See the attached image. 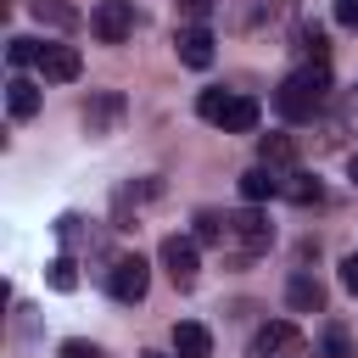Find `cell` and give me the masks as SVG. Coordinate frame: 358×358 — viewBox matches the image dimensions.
Returning <instances> with one entry per match:
<instances>
[{
	"mask_svg": "<svg viewBox=\"0 0 358 358\" xmlns=\"http://www.w3.org/2000/svg\"><path fill=\"white\" fill-rule=\"evenodd\" d=\"M324 95H330V73H324L319 62H308V67L285 73V84L274 90V106H280V117H291V123H308V117L324 106Z\"/></svg>",
	"mask_w": 358,
	"mask_h": 358,
	"instance_id": "6da1fadb",
	"label": "cell"
},
{
	"mask_svg": "<svg viewBox=\"0 0 358 358\" xmlns=\"http://www.w3.org/2000/svg\"><path fill=\"white\" fill-rule=\"evenodd\" d=\"M162 268H168V280H173L179 291H190V285H196V274H201L196 235H168V241H162Z\"/></svg>",
	"mask_w": 358,
	"mask_h": 358,
	"instance_id": "7a4b0ae2",
	"label": "cell"
},
{
	"mask_svg": "<svg viewBox=\"0 0 358 358\" xmlns=\"http://www.w3.org/2000/svg\"><path fill=\"white\" fill-rule=\"evenodd\" d=\"M224 241H235L241 252H268V246H274V224L246 207V213H229V218H224Z\"/></svg>",
	"mask_w": 358,
	"mask_h": 358,
	"instance_id": "3957f363",
	"label": "cell"
},
{
	"mask_svg": "<svg viewBox=\"0 0 358 358\" xmlns=\"http://www.w3.org/2000/svg\"><path fill=\"white\" fill-rule=\"evenodd\" d=\"M90 28H95L101 45H123V39L134 34V11H129V0H101V6L90 11Z\"/></svg>",
	"mask_w": 358,
	"mask_h": 358,
	"instance_id": "277c9868",
	"label": "cell"
},
{
	"mask_svg": "<svg viewBox=\"0 0 358 358\" xmlns=\"http://www.w3.org/2000/svg\"><path fill=\"white\" fill-rule=\"evenodd\" d=\"M106 285H112V296H117V302H140V296H145V285H151L145 257H140V252L117 257V263H112V274H106Z\"/></svg>",
	"mask_w": 358,
	"mask_h": 358,
	"instance_id": "5b68a950",
	"label": "cell"
},
{
	"mask_svg": "<svg viewBox=\"0 0 358 358\" xmlns=\"http://www.w3.org/2000/svg\"><path fill=\"white\" fill-rule=\"evenodd\" d=\"M291 352H302V330L291 319H274L252 336V358H291Z\"/></svg>",
	"mask_w": 358,
	"mask_h": 358,
	"instance_id": "8992f818",
	"label": "cell"
},
{
	"mask_svg": "<svg viewBox=\"0 0 358 358\" xmlns=\"http://www.w3.org/2000/svg\"><path fill=\"white\" fill-rule=\"evenodd\" d=\"M39 73H45V84H73L78 73H84V56L73 50V45H39V62H34Z\"/></svg>",
	"mask_w": 358,
	"mask_h": 358,
	"instance_id": "52a82bcc",
	"label": "cell"
},
{
	"mask_svg": "<svg viewBox=\"0 0 358 358\" xmlns=\"http://www.w3.org/2000/svg\"><path fill=\"white\" fill-rule=\"evenodd\" d=\"M173 50H179V62H185V67H196V73H201V67H213V34H207L201 22L179 28V34H173Z\"/></svg>",
	"mask_w": 358,
	"mask_h": 358,
	"instance_id": "ba28073f",
	"label": "cell"
},
{
	"mask_svg": "<svg viewBox=\"0 0 358 358\" xmlns=\"http://www.w3.org/2000/svg\"><path fill=\"white\" fill-rule=\"evenodd\" d=\"M117 117H123V95H117V90H101V95L84 106V129H90V134H112Z\"/></svg>",
	"mask_w": 358,
	"mask_h": 358,
	"instance_id": "9c48e42d",
	"label": "cell"
},
{
	"mask_svg": "<svg viewBox=\"0 0 358 358\" xmlns=\"http://www.w3.org/2000/svg\"><path fill=\"white\" fill-rule=\"evenodd\" d=\"M173 352L179 358H213V330L196 324V319H179L173 324Z\"/></svg>",
	"mask_w": 358,
	"mask_h": 358,
	"instance_id": "30bf717a",
	"label": "cell"
},
{
	"mask_svg": "<svg viewBox=\"0 0 358 358\" xmlns=\"http://www.w3.org/2000/svg\"><path fill=\"white\" fill-rule=\"evenodd\" d=\"M280 185H285V179H280L268 162H257V168H246V173H241V196H246L252 207H257V201H268V196H280Z\"/></svg>",
	"mask_w": 358,
	"mask_h": 358,
	"instance_id": "8fae6325",
	"label": "cell"
},
{
	"mask_svg": "<svg viewBox=\"0 0 358 358\" xmlns=\"http://www.w3.org/2000/svg\"><path fill=\"white\" fill-rule=\"evenodd\" d=\"M285 302H291L296 313H324V285H319L313 274H291V285H285Z\"/></svg>",
	"mask_w": 358,
	"mask_h": 358,
	"instance_id": "7c38bea8",
	"label": "cell"
},
{
	"mask_svg": "<svg viewBox=\"0 0 358 358\" xmlns=\"http://www.w3.org/2000/svg\"><path fill=\"white\" fill-rule=\"evenodd\" d=\"M257 117H263V106H257L252 95H229V106H224V117H218V123H224L229 134H252V129H257Z\"/></svg>",
	"mask_w": 358,
	"mask_h": 358,
	"instance_id": "4fadbf2b",
	"label": "cell"
},
{
	"mask_svg": "<svg viewBox=\"0 0 358 358\" xmlns=\"http://www.w3.org/2000/svg\"><path fill=\"white\" fill-rule=\"evenodd\" d=\"M6 106H11V117H17V123H22V117H34V112H39V84L11 78V84H6Z\"/></svg>",
	"mask_w": 358,
	"mask_h": 358,
	"instance_id": "5bb4252c",
	"label": "cell"
},
{
	"mask_svg": "<svg viewBox=\"0 0 358 358\" xmlns=\"http://www.w3.org/2000/svg\"><path fill=\"white\" fill-rule=\"evenodd\" d=\"M257 151H263L268 168H291V162H296V140H291V134H263Z\"/></svg>",
	"mask_w": 358,
	"mask_h": 358,
	"instance_id": "9a60e30c",
	"label": "cell"
},
{
	"mask_svg": "<svg viewBox=\"0 0 358 358\" xmlns=\"http://www.w3.org/2000/svg\"><path fill=\"white\" fill-rule=\"evenodd\" d=\"M313 358H352V336L341 324H324L319 341H313Z\"/></svg>",
	"mask_w": 358,
	"mask_h": 358,
	"instance_id": "2e32d148",
	"label": "cell"
},
{
	"mask_svg": "<svg viewBox=\"0 0 358 358\" xmlns=\"http://www.w3.org/2000/svg\"><path fill=\"white\" fill-rule=\"evenodd\" d=\"M296 50H302L308 62H319V67H324V56H330V45H324V28L302 22V28H296Z\"/></svg>",
	"mask_w": 358,
	"mask_h": 358,
	"instance_id": "e0dca14e",
	"label": "cell"
},
{
	"mask_svg": "<svg viewBox=\"0 0 358 358\" xmlns=\"http://www.w3.org/2000/svg\"><path fill=\"white\" fill-rule=\"evenodd\" d=\"M280 196H291L296 207H308V201H319L324 190H319V179H308V173H285V185H280Z\"/></svg>",
	"mask_w": 358,
	"mask_h": 358,
	"instance_id": "ac0fdd59",
	"label": "cell"
},
{
	"mask_svg": "<svg viewBox=\"0 0 358 358\" xmlns=\"http://www.w3.org/2000/svg\"><path fill=\"white\" fill-rule=\"evenodd\" d=\"M45 280H50V291H78V268H73V257H56V263L45 268Z\"/></svg>",
	"mask_w": 358,
	"mask_h": 358,
	"instance_id": "d6986e66",
	"label": "cell"
},
{
	"mask_svg": "<svg viewBox=\"0 0 358 358\" xmlns=\"http://www.w3.org/2000/svg\"><path fill=\"white\" fill-rule=\"evenodd\" d=\"M224 106H229V95H224V90H201V95H196V112H201L207 123H218V117H224Z\"/></svg>",
	"mask_w": 358,
	"mask_h": 358,
	"instance_id": "ffe728a7",
	"label": "cell"
},
{
	"mask_svg": "<svg viewBox=\"0 0 358 358\" xmlns=\"http://www.w3.org/2000/svg\"><path fill=\"white\" fill-rule=\"evenodd\" d=\"M196 246H224V218L201 213V218H196Z\"/></svg>",
	"mask_w": 358,
	"mask_h": 358,
	"instance_id": "44dd1931",
	"label": "cell"
},
{
	"mask_svg": "<svg viewBox=\"0 0 358 358\" xmlns=\"http://www.w3.org/2000/svg\"><path fill=\"white\" fill-rule=\"evenodd\" d=\"M6 62H11V67H28V62H39V45H34V39H22V34H17V39H11V45H6Z\"/></svg>",
	"mask_w": 358,
	"mask_h": 358,
	"instance_id": "7402d4cb",
	"label": "cell"
},
{
	"mask_svg": "<svg viewBox=\"0 0 358 358\" xmlns=\"http://www.w3.org/2000/svg\"><path fill=\"white\" fill-rule=\"evenodd\" d=\"M62 358H106L95 341H84V336H73V341H62Z\"/></svg>",
	"mask_w": 358,
	"mask_h": 358,
	"instance_id": "603a6c76",
	"label": "cell"
},
{
	"mask_svg": "<svg viewBox=\"0 0 358 358\" xmlns=\"http://www.w3.org/2000/svg\"><path fill=\"white\" fill-rule=\"evenodd\" d=\"M336 22L341 28H358V0H336Z\"/></svg>",
	"mask_w": 358,
	"mask_h": 358,
	"instance_id": "cb8c5ba5",
	"label": "cell"
},
{
	"mask_svg": "<svg viewBox=\"0 0 358 358\" xmlns=\"http://www.w3.org/2000/svg\"><path fill=\"white\" fill-rule=\"evenodd\" d=\"M341 285L358 296V252H352V257H341Z\"/></svg>",
	"mask_w": 358,
	"mask_h": 358,
	"instance_id": "d4e9b609",
	"label": "cell"
},
{
	"mask_svg": "<svg viewBox=\"0 0 358 358\" xmlns=\"http://www.w3.org/2000/svg\"><path fill=\"white\" fill-rule=\"evenodd\" d=\"M352 185H358V157H352Z\"/></svg>",
	"mask_w": 358,
	"mask_h": 358,
	"instance_id": "484cf974",
	"label": "cell"
},
{
	"mask_svg": "<svg viewBox=\"0 0 358 358\" xmlns=\"http://www.w3.org/2000/svg\"><path fill=\"white\" fill-rule=\"evenodd\" d=\"M145 358H162V352H145ZM173 358H179V352H173Z\"/></svg>",
	"mask_w": 358,
	"mask_h": 358,
	"instance_id": "4316f807",
	"label": "cell"
}]
</instances>
